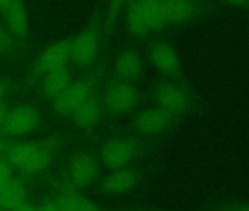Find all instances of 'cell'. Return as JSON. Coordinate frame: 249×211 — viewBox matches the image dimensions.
Here are the masks:
<instances>
[{"label": "cell", "mask_w": 249, "mask_h": 211, "mask_svg": "<svg viewBox=\"0 0 249 211\" xmlns=\"http://www.w3.org/2000/svg\"><path fill=\"white\" fill-rule=\"evenodd\" d=\"M5 160L22 173H38L52 161V148L44 142L12 144Z\"/></svg>", "instance_id": "cell-1"}, {"label": "cell", "mask_w": 249, "mask_h": 211, "mask_svg": "<svg viewBox=\"0 0 249 211\" xmlns=\"http://www.w3.org/2000/svg\"><path fill=\"white\" fill-rule=\"evenodd\" d=\"M38 121L40 116L31 106H19L8 112L5 122L0 126V135L5 138L24 137L37 128Z\"/></svg>", "instance_id": "cell-2"}, {"label": "cell", "mask_w": 249, "mask_h": 211, "mask_svg": "<svg viewBox=\"0 0 249 211\" xmlns=\"http://www.w3.org/2000/svg\"><path fill=\"white\" fill-rule=\"evenodd\" d=\"M137 154V145L128 138H116L108 141L101 150V161L106 167L119 169L129 164Z\"/></svg>", "instance_id": "cell-3"}, {"label": "cell", "mask_w": 249, "mask_h": 211, "mask_svg": "<svg viewBox=\"0 0 249 211\" xmlns=\"http://www.w3.org/2000/svg\"><path fill=\"white\" fill-rule=\"evenodd\" d=\"M138 104V91L131 84H117L106 95L104 106L113 115H122L134 110Z\"/></svg>", "instance_id": "cell-4"}, {"label": "cell", "mask_w": 249, "mask_h": 211, "mask_svg": "<svg viewBox=\"0 0 249 211\" xmlns=\"http://www.w3.org/2000/svg\"><path fill=\"white\" fill-rule=\"evenodd\" d=\"M98 46V31L94 28L84 30L73 38V41H71V60H73L79 66L89 65L97 56Z\"/></svg>", "instance_id": "cell-5"}, {"label": "cell", "mask_w": 249, "mask_h": 211, "mask_svg": "<svg viewBox=\"0 0 249 211\" xmlns=\"http://www.w3.org/2000/svg\"><path fill=\"white\" fill-rule=\"evenodd\" d=\"M91 97V85L87 81H75L54 98V109L57 113L71 116L79 106Z\"/></svg>", "instance_id": "cell-6"}, {"label": "cell", "mask_w": 249, "mask_h": 211, "mask_svg": "<svg viewBox=\"0 0 249 211\" xmlns=\"http://www.w3.org/2000/svg\"><path fill=\"white\" fill-rule=\"evenodd\" d=\"M173 116L175 115L166 112L161 107L148 109L140 113L135 121V128L140 134L145 137H154L169 129V126L173 123Z\"/></svg>", "instance_id": "cell-7"}, {"label": "cell", "mask_w": 249, "mask_h": 211, "mask_svg": "<svg viewBox=\"0 0 249 211\" xmlns=\"http://www.w3.org/2000/svg\"><path fill=\"white\" fill-rule=\"evenodd\" d=\"M71 60V41L60 40L49 46L38 57L37 66L41 73H50L66 68Z\"/></svg>", "instance_id": "cell-8"}, {"label": "cell", "mask_w": 249, "mask_h": 211, "mask_svg": "<svg viewBox=\"0 0 249 211\" xmlns=\"http://www.w3.org/2000/svg\"><path fill=\"white\" fill-rule=\"evenodd\" d=\"M69 176L73 185L78 188H85L97 180L98 169L92 157L88 154H76L69 164Z\"/></svg>", "instance_id": "cell-9"}, {"label": "cell", "mask_w": 249, "mask_h": 211, "mask_svg": "<svg viewBox=\"0 0 249 211\" xmlns=\"http://www.w3.org/2000/svg\"><path fill=\"white\" fill-rule=\"evenodd\" d=\"M156 100L161 109L172 115H179L188 107V95L183 89L173 85H163L156 92Z\"/></svg>", "instance_id": "cell-10"}, {"label": "cell", "mask_w": 249, "mask_h": 211, "mask_svg": "<svg viewBox=\"0 0 249 211\" xmlns=\"http://www.w3.org/2000/svg\"><path fill=\"white\" fill-rule=\"evenodd\" d=\"M5 17L6 27L11 34L15 37H24L28 31V15L27 8L22 0H14V2L2 11Z\"/></svg>", "instance_id": "cell-11"}, {"label": "cell", "mask_w": 249, "mask_h": 211, "mask_svg": "<svg viewBox=\"0 0 249 211\" xmlns=\"http://www.w3.org/2000/svg\"><path fill=\"white\" fill-rule=\"evenodd\" d=\"M137 183V172L129 167L114 169L110 175H107L103 180V188L111 193L126 192Z\"/></svg>", "instance_id": "cell-12"}, {"label": "cell", "mask_w": 249, "mask_h": 211, "mask_svg": "<svg viewBox=\"0 0 249 211\" xmlns=\"http://www.w3.org/2000/svg\"><path fill=\"white\" fill-rule=\"evenodd\" d=\"M153 65L164 73H175L179 69V57L169 44H157L150 53Z\"/></svg>", "instance_id": "cell-13"}, {"label": "cell", "mask_w": 249, "mask_h": 211, "mask_svg": "<svg viewBox=\"0 0 249 211\" xmlns=\"http://www.w3.org/2000/svg\"><path fill=\"white\" fill-rule=\"evenodd\" d=\"M27 191L21 180L11 179L2 189H0V210L11 211L19 204L25 202Z\"/></svg>", "instance_id": "cell-14"}, {"label": "cell", "mask_w": 249, "mask_h": 211, "mask_svg": "<svg viewBox=\"0 0 249 211\" xmlns=\"http://www.w3.org/2000/svg\"><path fill=\"white\" fill-rule=\"evenodd\" d=\"M161 6L167 24H180L194 15V3L191 0H161Z\"/></svg>", "instance_id": "cell-15"}, {"label": "cell", "mask_w": 249, "mask_h": 211, "mask_svg": "<svg viewBox=\"0 0 249 211\" xmlns=\"http://www.w3.org/2000/svg\"><path fill=\"white\" fill-rule=\"evenodd\" d=\"M114 68L122 78L134 79L142 72V62L134 50H124L117 56Z\"/></svg>", "instance_id": "cell-16"}, {"label": "cell", "mask_w": 249, "mask_h": 211, "mask_svg": "<svg viewBox=\"0 0 249 211\" xmlns=\"http://www.w3.org/2000/svg\"><path fill=\"white\" fill-rule=\"evenodd\" d=\"M100 115H101V106H100V103L95 98L88 97L71 116H72L73 122L78 126L88 128V126H92L94 123L98 122Z\"/></svg>", "instance_id": "cell-17"}, {"label": "cell", "mask_w": 249, "mask_h": 211, "mask_svg": "<svg viewBox=\"0 0 249 211\" xmlns=\"http://www.w3.org/2000/svg\"><path fill=\"white\" fill-rule=\"evenodd\" d=\"M71 82H72V78H71V73L66 70V68L46 73L44 81H43V92L47 97L54 100L71 85Z\"/></svg>", "instance_id": "cell-18"}, {"label": "cell", "mask_w": 249, "mask_h": 211, "mask_svg": "<svg viewBox=\"0 0 249 211\" xmlns=\"http://www.w3.org/2000/svg\"><path fill=\"white\" fill-rule=\"evenodd\" d=\"M56 201L66 207L69 211H100V208L94 202H91L82 193L69 188L63 189L56 198Z\"/></svg>", "instance_id": "cell-19"}, {"label": "cell", "mask_w": 249, "mask_h": 211, "mask_svg": "<svg viewBox=\"0 0 249 211\" xmlns=\"http://www.w3.org/2000/svg\"><path fill=\"white\" fill-rule=\"evenodd\" d=\"M126 24H128V30L137 37L144 35L148 31H151L147 17H145V12H144V8L140 0H134L132 5L129 6L128 15H126Z\"/></svg>", "instance_id": "cell-20"}, {"label": "cell", "mask_w": 249, "mask_h": 211, "mask_svg": "<svg viewBox=\"0 0 249 211\" xmlns=\"http://www.w3.org/2000/svg\"><path fill=\"white\" fill-rule=\"evenodd\" d=\"M140 2L144 8V12H145V17H147L151 31L161 30L163 27L167 25L166 17L163 12V6H161V0H140Z\"/></svg>", "instance_id": "cell-21"}, {"label": "cell", "mask_w": 249, "mask_h": 211, "mask_svg": "<svg viewBox=\"0 0 249 211\" xmlns=\"http://www.w3.org/2000/svg\"><path fill=\"white\" fill-rule=\"evenodd\" d=\"M12 177V167L6 160H0V189H2Z\"/></svg>", "instance_id": "cell-22"}, {"label": "cell", "mask_w": 249, "mask_h": 211, "mask_svg": "<svg viewBox=\"0 0 249 211\" xmlns=\"http://www.w3.org/2000/svg\"><path fill=\"white\" fill-rule=\"evenodd\" d=\"M11 46V37L9 34L3 30V28H0V54L5 53Z\"/></svg>", "instance_id": "cell-23"}, {"label": "cell", "mask_w": 249, "mask_h": 211, "mask_svg": "<svg viewBox=\"0 0 249 211\" xmlns=\"http://www.w3.org/2000/svg\"><path fill=\"white\" fill-rule=\"evenodd\" d=\"M11 145H12V142L9 141V138H5L0 135V160H5Z\"/></svg>", "instance_id": "cell-24"}, {"label": "cell", "mask_w": 249, "mask_h": 211, "mask_svg": "<svg viewBox=\"0 0 249 211\" xmlns=\"http://www.w3.org/2000/svg\"><path fill=\"white\" fill-rule=\"evenodd\" d=\"M37 211H60V210L57 201H53V202H44Z\"/></svg>", "instance_id": "cell-25"}, {"label": "cell", "mask_w": 249, "mask_h": 211, "mask_svg": "<svg viewBox=\"0 0 249 211\" xmlns=\"http://www.w3.org/2000/svg\"><path fill=\"white\" fill-rule=\"evenodd\" d=\"M11 211H37L33 205H30V204H27V202H22V204H19L18 207H15L14 210H11Z\"/></svg>", "instance_id": "cell-26"}, {"label": "cell", "mask_w": 249, "mask_h": 211, "mask_svg": "<svg viewBox=\"0 0 249 211\" xmlns=\"http://www.w3.org/2000/svg\"><path fill=\"white\" fill-rule=\"evenodd\" d=\"M8 112H9V109L6 107V104L0 103V126H2V123L5 122V118H6Z\"/></svg>", "instance_id": "cell-27"}, {"label": "cell", "mask_w": 249, "mask_h": 211, "mask_svg": "<svg viewBox=\"0 0 249 211\" xmlns=\"http://www.w3.org/2000/svg\"><path fill=\"white\" fill-rule=\"evenodd\" d=\"M6 94H8V85H6V82L0 81V103H3Z\"/></svg>", "instance_id": "cell-28"}, {"label": "cell", "mask_w": 249, "mask_h": 211, "mask_svg": "<svg viewBox=\"0 0 249 211\" xmlns=\"http://www.w3.org/2000/svg\"><path fill=\"white\" fill-rule=\"evenodd\" d=\"M126 0H110V6H111V9L113 11H116V9H119Z\"/></svg>", "instance_id": "cell-29"}, {"label": "cell", "mask_w": 249, "mask_h": 211, "mask_svg": "<svg viewBox=\"0 0 249 211\" xmlns=\"http://www.w3.org/2000/svg\"><path fill=\"white\" fill-rule=\"evenodd\" d=\"M12 2H14V0H0V12L5 11V9H6Z\"/></svg>", "instance_id": "cell-30"}, {"label": "cell", "mask_w": 249, "mask_h": 211, "mask_svg": "<svg viewBox=\"0 0 249 211\" xmlns=\"http://www.w3.org/2000/svg\"><path fill=\"white\" fill-rule=\"evenodd\" d=\"M229 3H231V5H242L245 0H227Z\"/></svg>", "instance_id": "cell-31"}, {"label": "cell", "mask_w": 249, "mask_h": 211, "mask_svg": "<svg viewBox=\"0 0 249 211\" xmlns=\"http://www.w3.org/2000/svg\"><path fill=\"white\" fill-rule=\"evenodd\" d=\"M234 211H249V205H243V207H237Z\"/></svg>", "instance_id": "cell-32"}, {"label": "cell", "mask_w": 249, "mask_h": 211, "mask_svg": "<svg viewBox=\"0 0 249 211\" xmlns=\"http://www.w3.org/2000/svg\"><path fill=\"white\" fill-rule=\"evenodd\" d=\"M57 204H59V210H60V211H69V210H68L66 207H63V205H62L60 202H57Z\"/></svg>", "instance_id": "cell-33"}, {"label": "cell", "mask_w": 249, "mask_h": 211, "mask_svg": "<svg viewBox=\"0 0 249 211\" xmlns=\"http://www.w3.org/2000/svg\"><path fill=\"white\" fill-rule=\"evenodd\" d=\"M0 211H3V210H0Z\"/></svg>", "instance_id": "cell-34"}]
</instances>
